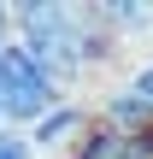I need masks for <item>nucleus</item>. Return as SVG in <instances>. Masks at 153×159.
I'll return each mask as SVG.
<instances>
[{"instance_id":"6","label":"nucleus","mask_w":153,"mask_h":159,"mask_svg":"<svg viewBox=\"0 0 153 159\" xmlns=\"http://www.w3.org/2000/svg\"><path fill=\"white\" fill-rule=\"evenodd\" d=\"M124 89H130V94H142V100L153 106V59L142 65V71H130V83H124Z\"/></svg>"},{"instance_id":"1","label":"nucleus","mask_w":153,"mask_h":159,"mask_svg":"<svg viewBox=\"0 0 153 159\" xmlns=\"http://www.w3.org/2000/svg\"><path fill=\"white\" fill-rule=\"evenodd\" d=\"M12 12V41L59 83V89H71V83H83L94 65H106L112 59V35L94 24V12L88 6H53V0H24V6H6Z\"/></svg>"},{"instance_id":"8","label":"nucleus","mask_w":153,"mask_h":159,"mask_svg":"<svg viewBox=\"0 0 153 159\" xmlns=\"http://www.w3.org/2000/svg\"><path fill=\"white\" fill-rule=\"evenodd\" d=\"M0 130H6V112H0Z\"/></svg>"},{"instance_id":"7","label":"nucleus","mask_w":153,"mask_h":159,"mask_svg":"<svg viewBox=\"0 0 153 159\" xmlns=\"http://www.w3.org/2000/svg\"><path fill=\"white\" fill-rule=\"evenodd\" d=\"M6 41H12V12L0 6V47H6Z\"/></svg>"},{"instance_id":"5","label":"nucleus","mask_w":153,"mask_h":159,"mask_svg":"<svg viewBox=\"0 0 153 159\" xmlns=\"http://www.w3.org/2000/svg\"><path fill=\"white\" fill-rule=\"evenodd\" d=\"M0 159H35L29 136H24V130H0Z\"/></svg>"},{"instance_id":"4","label":"nucleus","mask_w":153,"mask_h":159,"mask_svg":"<svg viewBox=\"0 0 153 159\" xmlns=\"http://www.w3.org/2000/svg\"><path fill=\"white\" fill-rule=\"evenodd\" d=\"M71 159H153V136H130V130L88 124V136L71 148Z\"/></svg>"},{"instance_id":"2","label":"nucleus","mask_w":153,"mask_h":159,"mask_svg":"<svg viewBox=\"0 0 153 159\" xmlns=\"http://www.w3.org/2000/svg\"><path fill=\"white\" fill-rule=\"evenodd\" d=\"M59 100H71L18 41H6L0 47V112H6V130H29V124H41Z\"/></svg>"},{"instance_id":"3","label":"nucleus","mask_w":153,"mask_h":159,"mask_svg":"<svg viewBox=\"0 0 153 159\" xmlns=\"http://www.w3.org/2000/svg\"><path fill=\"white\" fill-rule=\"evenodd\" d=\"M88 124H94V106H83V100H59L41 124H29L24 136H29V148L41 153V148H65V142H83L88 136Z\"/></svg>"}]
</instances>
